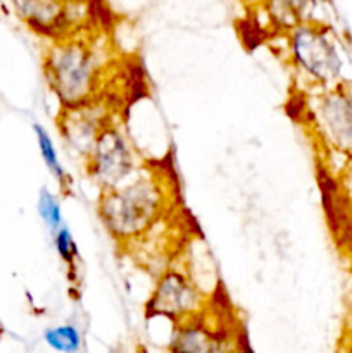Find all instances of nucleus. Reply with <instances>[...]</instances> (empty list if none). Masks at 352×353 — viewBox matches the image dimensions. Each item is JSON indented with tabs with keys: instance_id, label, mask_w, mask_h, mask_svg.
<instances>
[{
	"instance_id": "obj_16",
	"label": "nucleus",
	"mask_w": 352,
	"mask_h": 353,
	"mask_svg": "<svg viewBox=\"0 0 352 353\" xmlns=\"http://www.w3.org/2000/svg\"><path fill=\"white\" fill-rule=\"evenodd\" d=\"M351 192H352V172H351Z\"/></svg>"
},
{
	"instance_id": "obj_2",
	"label": "nucleus",
	"mask_w": 352,
	"mask_h": 353,
	"mask_svg": "<svg viewBox=\"0 0 352 353\" xmlns=\"http://www.w3.org/2000/svg\"><path fill=\"white\" fill-rule=\"evenodd\" d=\"M45 74L64 109L92 103L100 85L102 64L86 41L59 40L45 59Z\"/></svg>"
},
{
	"instance_id": "obj_3",
	"label": "nucleus",
	"mask_w": 352,
	"mask_h": 353,
	"mask_svg": "<svg viewBox=\"0 0 352 353\" xmlns=\"http://www.w3.org/2000/svg\"><path fill=\"white\" fill-rule=\"evenodd\" d=\"M289 52L300 74L314 85H330L340 76L342 61L323 28L302 23L290 30Z\"/></svg>"
},
{
	"instance_id": "obj_4",
	"label": "nucleus",
	"mask_w": 352,
	"mask_h": 353,
	"mask_svg": "<svg viewBox=\"0 0 352 353\" xmlns=\"http://www.w3.org/2000/svg\"><path fill=\"white\" fill-rule=\"evenodd\" d=\"M86 172L100 190L123 185L137 171V154L133 145L117 128L107 124L90 150Z\"/></svg>"
},
{
	"instance_id": "obj_5",
	"label": "nucleus",
	"mask_w": 352,
	"mask_h": 353,
	"mask_svg": "<svg viewBox=\"0 0 352 353\" xmlns=\"http://www.w3.org/2000/svg\"><path fill=\"white\" fill-rule=\"evenodd\" d=\"M206 310V295L186 272L169 269L159 278L147 303L148 316H164L176 321L193 319Z\"/></svg>"
},
{
	"instance_id": "obj_13",
	"label": "nucleus",
	"mask_w": 352,
	"mask_h": 353,
	"mask_svg": "<svg viewBox=\"0 0 352 353\" xmlns=\"http://www.w3.org/2000/svg\"><path fill=\"white\" fill-rule=\"evenodd\" d=\"M38 214H40L41 221H43L45 226L48 228V231H50L52 234L64 224V221H62L61 205H59L54 193L48 192L47 188L41 190L40 196H38Z\"/></svg>"
},
{
	"instance_id": "obj_14",
	"label": "nucleus",
	"mask_w": 352,
	"mask_h": 353,
	"mask_svg": "<svg viewBox=\"0 0 352 353\" xmlns=\"http://www.w3.org/2000/svg\"><path fill=\"white\" fill-rule=\"evenodd\" d=\"M54 245L61 261L64 262L71 271H76V262H78L79 252L78 247H76L75 238H72L71 231L68 230L66 224H62V226L54 233Z\"/></svg>"
},
{
	"instance_id": "obj_10",
	"label": "nucleus",
	"mask_w": 352,
	"mask_h": 353,
	"mask_svg": "<svg viewBox=\"0 0 352 353\" xmlns=\"http://www.w3.org/2000/svg\"><path fill=\"white\" fill-rule=\"evenodd\" d=\"M311 3L313 0H266L264 6L275 24L292 30L299 24L307 23Z\"/></svg>"
},
{
	"instance_id": "obj_11",
	"label": "nucleus",
	"mask_w": 352,
	"mask_h": 353,
	"mask_svg": "<svg viewBox=\"0 0 352 353\" xmlns=\"http://www.w3.org/2000/svg\"><path fill=\"white\" fill-rule=\"evenodd\" d=\"M33 130H35V134H37L38 148H40L45 165H47V169L50 171V174L55 178V181H57L62 188H68L69 186L68 174H66L64 168H62L61 161H59L57 150H55L54 141H52L50 134L47 133V130H45L41 124H35Z\"/></svg>"
},
{
	"instance_id": "obj_12",
	"label": "nucleus",
	"mask_w": 352,
	"mask_h": 353,
	"mask_svg": "<svg viewBox=\"0 0 352 353\" xmlns=\"http://www.w3.org/2000/svg\"><path fill=\"white\" fill-rule=\"evenodd\" d=\"M45 343L50 348L57 352H66L72 353L78 352L81 347V334L71 324H66V326H57L50 327V330L45 331L43 334Z\"/></svg>"
},
{
	"instance_id": "obj_8",
	"label": "nucleus",
	"mask_w": 352,
	"mask_h": 353,
	"mask_svg": "<svg viewBox=\"0 0 352 353\" xmlns=\"http://www.w3.org/2000/svg\"><path fill=\"white\" fill-rule=\"evenodd\" d=\"M17 16L35 31L52 34L68 19L69 0H10Z\"/></svg>"
},
{
	"instance_id": "obj_1",
	"label": "nucleus",
	"mask_w": 352,
	"mask_h": 353,
	"mask_svg": "<svg viewBox=\"0 0 352 353\" xmlns=\"http://www.w3.org/2000/svg\"><path fill=\"white\" fill-rule=\"evenodd\" d=\"M164 207L166 192L161 179L154 174H137L123 185L102 190L99 216L114 240L130 243L152 230Z\"/></svg>"
},
{
	"instance_id": "obj_7",
	"label": "nucleus",
	"mask_w": 352,
	"mask_h": 353,
	"mask_svg": "<svg viewBox=\"0 0 352 353\" xmlns=\"http://www.w3.org/2000/svg\"><path fill=\"white\" fill-rule=\"evenodd\" d=\"M106 126L107 123L100 116L99 110L93 109V102L64 109L61 117L62 137L68 141L69 147L75 148L85 159L88 157L97 137Z\"/></svg>"
},
{
	"instance_id": "obj_15",
	"label": "nucleus",
	"mask_w": 352,
	"mask_h": 353,
	"mask_svg": "<svg viewBox=\"0 0 352 353\" xmlns=\"http://www.w3.org/2000/svg\"><path fill=\"white\" fill-rule=\"evenodd\" d=\"M252 2H262V3H264L266 0H252Z\"/></svg>"
},
{
	"instance_id": "obj_9",
	"label": "nucleus",
	"mask_w": 352,
	"mask_h": 353,
	"mask_svg": "<svg viewBox=\"0 0 352 353\" xmlns=\"http://www.w3.org/2000/svg\"><path fill=\"white\" fill-rule=\"evenodd\" d=\"M204 314V312H202ZM202 314L193 319L183 321L176 324L175 336L171 340V350L176 352H216L224 350L221 341L223 338L217 336V333L209 330L202 321Z\"/></svg>"
},
{
	"instance_id": "obj_6",
	"label": "nucleus",
	"mask_w": 352,
	"mask_h": 353,
	"mask_svg": "<svg viewBox=\"0 0 352 353\" xmlns=\"http://www.w3.org/2000/svg\"><path fill=\"white\" fill-rule=\"evenodd\" d=\"M316 133L331 148L352 154V92L330 90L311 109Z\"/></svg>"
}]
</instances>
